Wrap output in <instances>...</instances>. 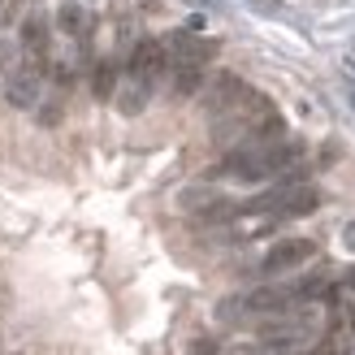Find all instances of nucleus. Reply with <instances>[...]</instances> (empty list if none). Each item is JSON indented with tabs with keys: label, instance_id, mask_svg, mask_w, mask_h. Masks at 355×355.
<instances>
[{
	"label": "nucleus",
	"instance_id": "obj_1",
	"mask_svg": "<svg viewBox=\"0 0 355 355\" xmlns=\"http://www.w3.org/2000/svg\"><path fill=\"white\" fill-rule=\"evenodd\" d=\"M295 161H299V144H247L239 152H230L221 169L239 182H264V178L286 173Z\"/></svg>",
	"mask_w": 355,
	"mask_h": 355
},
{
	"label": "nucleus",
	"instance_id": "obj_2",
	"mask_svg": "<svg viewBox=\"0 0 355 355\" xmlns=\"http://www.w3.org/2000/svg\"><path fill=\"white\" fill-rule=\"evenodd\" d=\"M169 65V57H165V44L161 40H144V44H135V52H130V78H139V83H148V87H156V78H161V69Z\"/></svg>",
	"mask_w": 355,
	"mask_h": 355
},
{
	"label": "nucleus",
	"instance_id": "obj_3",
	"mask_svg": "<svg viewBox=\"0 0 355 355\" xmlns=\"http://www.w3.org/2000/svg\"><path fill=\"white\" fill-rule=\"evenodd\" d=\"M316 256V243L312 239H282L269 247V256H264V273H286V269H299L304 260Z\"/></svg>",
	"mask_w": 355,
	"mask_h": 355
},
{
	"label": "nucleus",
	"instance_id": "obj_4",
	"mask_svg": "<svg viewBox=\"0 0 355 355\" xmlns=\"http://www.w3.org/2000/svg\"><path fill=\"white\" fill-rule=\"evenodd\" d=\"M212 52H217V44H208V40H195V35H169V44H165V57H169V65L178 69V65H204Z\"/></svg>",
	"mask_w": 355,
	"mask_h": 355
},
{
	"label": "nucleus",
	"instance_id": "obj_5",
	"mask_svg": "<svg viewBox=\"0 0 355 355\" xmlns=\"http://www.w3.org/2000/svg\"><path fill=\"white\" fill-rule=\"evenodd\" d=\"M247 92V83L239 78V74H217V78H212V87H208V92H204V104H208V113H225V109H234V104H239V96Z\"/></svg>",
	"mask_w": 355,
	"mask_h": 355
},
{
	"label": "nucleus",
	"instance_id": "obj_6",
	"mask_svg": "<svg viewBox=\"0 0 355 355\" xmlns=\"http://www.w3.org/2000/svg\"><path fill=\"white\" fill-rule=\"evenodd\" d=\"M22 44H26V52H31L35 69H40V65L48 61V22H44L40 13H31V17H26V26H22Z\"/></svg>",
	"mask_w": 355,
	"mask_h": 355
},
{
	"label": "nucleus",
	"instance_id": "obj_7",
	"mask_svg": "<svg viewBox=\"0 0 355 355\" xmlns=\"http://www.w3.org/2000/svg\"><path fill=\"white\" fill-rule=\"evenodd\" d=\"M40 100V69H22V74H13L9 83V104H17V109H31V104Z\"/></svg>",
	"mask_w": 355,
	"mask_h": 355
},
{
	"label": "nucleus",
	"instance_id": "obj_8",
	"mask_svg": "<svg viewBox=\"0 0 355 355\" xmlns=\"http://www.w3.org/2000/svg\"><path fill=\"white\" fill-rule=\"evenodd\" d=\"M148 96H152V87L148 83H139V78H126V87H121V96H117V109L135 117V113H144L148 109Z\"/></svg>",
	"mask_w": 355,
	"mask_h": 355
},
{
	"label": "nucleus",
	"instance_id": "obj_9",
	"mask_svg": "<svg viewBox=\"0 0 355 355\" xmlns=\"http://www.w3.org/2000/svg\"><path fill=\"white\" fill-rule=\"evenodd\" d=\"M92 96L96 100H113L117 96V65L113 61H100L96 74H92Z\"/></svg>",
	"mask_w": 355,
	"mask_h": 355
},
{
	"label": "nucleus",
	"instance_id": "obj_10",
	"mask_svg": "<svg viewBox=\"0 0 355 355\" xmlns=\"http://www.w3.org/2000/svg\"><path fill=\"white\" fill-rule=\"evenodd\" d=\"M61 31H65V35H87V31H92V17H87V9L65 5V9H61Z\"/></svg>",
	"mask_w": 355,
	"mask_h": 355
},
{
	"label": "nucleus",
	"instance_id": "obj_11",
	"mask_svg": "<svg viewBox=\"0 0 355 355\" xmlns=\"http://www.w3.org/2000/svg\"><path fill=\"white\" fill-rule=\"evenodd\" d=\"M225 355H269L260 343H234V347H225Z\"/></svg>",
	"mask_w": 355,
	"mask_h": 355
},
{
	"label": "nucleus",
	"instance_id": "obj_12",
	"mask_svg": "<svg viewBox=\"0 0 355 355\" xmlns=\"http://www.w3.org/2000/svg\"><path fill=\"white\" fill-rule=\"evenodd\" d=\"M191 355H217V347H212V338H195L191 343Z\"/></svg>",
	"mask_w": 355,
	"mask_h": 355
},
{
	"label": "nucleus",
	"instance_id": "obj_13",
	"mask_svg": "<svg viewBox=\"0 0 355 355\" xmlns=\"http://www.w3.org/2000/svg\"><path fill=\"white\" fill-rule=\"evenodd\" d=\"M343 243H347V247H351V252H355V221L347 225V234H343Z\"/></svg>",
	"mask_w": 355,
	"mask_h": 355
}]
</instances>
